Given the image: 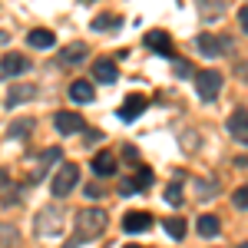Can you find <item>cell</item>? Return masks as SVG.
<instances>
[{"label":"cell","mask_w":248,"mask_h":248,"mask_svg":"<svg viewBox=\"0 0 248 248\" xmlns=\"http://www.w3.org/2000/svg\"><path fill=\"white\" fill-rule=\"evenodd\" d=\"M106 229V215L99 209H83L77 212V222H73V245H83V242H93L99 238Z\"/></svg>","instance_id":"obj_1"},{"label":"cell","mask_w":248,"mask_h":248,"mask_svg":"<svg viewBox=\"0 0 248 248\" xmlns=\"http://www.w3.org/2000/svg\"><path fill=\"white\" fill-rule=\"evenodd\" d=\"M79 182V169L77 162H63L60 166V172L53 175V182H50V192L57 195V199H66L70 192H73V186Z\"/></svg>","instance_id":"obj_2"},{"label":"cell","mask_w":248,"mask_h":248,"mask_svg":"<svg viewBox=\"0 0 248 248\" xmlns=\"http://www.w3.org/2000/svg\"><path fill=\"white\" fill-rule=\"evenodd\" d=\"M33 229H37V235H57V232L63 229V212H60L57 205L43 209L37 215V222H33Z\"/></svg>","instance_id":"obj_3"},{"label":"cell","mask_w":248,"mask_h":248,"mask_svg":"<svg viewBox=\"0 0 248 248\" xmlns=\"http://www.w3.org/2000/svg\"><path fill=\"white\" fill-rule=\"evenodd\" d=\"M195 90L202 99H215L218 90H222V73L218 70H202L199 77H195Z\"/></svg>","instance_id":"obj_4"},{"label":"cell","mask_w":248,"mask_h":248,"mask_svg":"<svg viewBox=\"0 0 248 248\" xmlns=\"http://www.w3.org/2000/svg\"><path fill=\"white\" fill-rule=\"evenodd\" d=\"M195 43H199V50H202L205 57H225V53L232 50V40L229 37H212V33H202Z\"/></svg>","instance_id":"obj_5"},{"label":"cell","mask_w":248,"mask_h":248,"mask_svg":"<svg viewBox=\"0 0 248 248\" xmlns=\"http://www.w3.org/2000/svg\"><path fill=\"white\" fill-rule=\"evenodd\" d=\"M142 109H146V96L133 93V96L123 99V106H119V119H123V123H133V119L142 116Z\"/></svg>","instance_id":"obj_6"},{"label":"cell","mask_w":248,"mask_h":248,"mask_svg":"<svg viewBox=\"0 0 248 248\" xmlns=\"http://www.w3.org/2000/svg\"><path fill=\"white\" fill-rule=\"evenodd\" d=\"M229 136L238 139L242 146H248V109H235L229 116Z\"/></svg>","instance_id":"obj_7"},{"label":"cell","mask_w":248,"mask_h":248,"mask_svg":"<svg viewBox=\"0 0 248 248\" xmlns=\"http://www.w3.org/2000/svg\"><path fill=\"white\" fill-rule=\"evenodd\" d=\"M146 46L155 50L159 57H172V40H169L166 30H149V33H146Z\"/></svg>","instance_id":"obj_8"},{"label":"cell","mask_w":248,"mask_h":248,"mask_svg":"<svg viewBox=\"0 0 248 248\" xmlns=\"http://www.w3.org/2000/svg\"><path fill=\"white\" fill-rule=\"evenodd\" d=\"M53 126H57L63 136H73V133H79V129H83V116H79V113H57Z\"/></svg>","instance_id":"obj_9"},{"label":"cell","mask_w":248,"mask_h":248,"mask_svg":"<svg viewBox=\"0 0 248 248\" xmlns=\"http://www.w3.org/2000/svg\"><path fill=\"white\" fill-rule=\"evenodd\" d=\"M27 66H30V63L20 57V53H7V57L0 60V77H20Z\"/></svg>","instance_id":"obj_10"},{"label":"cell","mask_w":248,"mask_h":248,"mask_svg":"<svg viewBox=\"0 0 248 248\" xmlns=\"http://www.w3.org/2000/svg\"><path fill=\"white\" fill-rule=\"evenodd\" d=\"M149 225H153V215H146V212H126V215H123V229L126 232H146L149 229Z\"/></svg>","instance_id":"obj_11"},{"label":"cell","mask_w":248,"mask_h":248,"mask_svg":"<svg viewBox=\"0 0 248 248\" xmlns=\"http://www.w3.org/2000/svg\"><path fill=\"white\" fill-rule=\"evenodd\" d=\"M93 77L99 79V83H106V86H109V83H116V77H119V70H116V63L113 60H96L93 63Z\"/></svg>","instance_id":"obj_12"},{"label":"cell","mask_w":248,"mask_h":248,"mask_svg":"<svg viewBox=\"0 0 248 248\" xmlns=\"http://www.w3.org/2000/svg\"><path fill=\"white\" fill-rule=\"evenodd\" d=\"M70 99H73V103H90V99H93V83L73 79V83H70Z\"/></svg>","instance_id":"obj_13"},{"label":"cell","mask_w":248,"mask_h":248,"mask_svg":"<svg viewBox=\"0 0 248 248\" xmlns=\"http://www.w3.org/2000/svg\"><path fill=\"white\" fill-rule=\"evenodd\" d=\"M27 43L37 46V50H50V46L57 43V37H53L50 30H30V33H27Z\"/></svg>","instance_id":"obj_14"},{"label":"cell","mask_w":248,"mask_h":248,"mask_svg":"<svg viewBox=\"0 0 248 248\" xmlns=\"http://www.w3.org/2000/svg\"><path fill=\"white\" fill-rule=\"evenodd\" d=\"M83 57H86V43H70V46L60 53V60H63L66 66H73V63H83Z\"/></svg>","instance_id":"obj_15"},{"label":"cell","mask_w":248,"mask_h":248,"mask_svg":"<svg viewBox=\"0 0 248 248\" xmlns=\"http://www.w3.org/2000/svg\"><path fill=\"white\" fill-rule=\"evenodd\" d=\"M93 172H96V175H113V172H116V159L109 153H99L93 159Z\"/></svg>","instance_id":"obj_16"},{"label":"cell","mask_w":248,"mask_h":248,"mask_svg":"<svg viewBox=\"0 0 248 248\" xmlns=\"http://www.w3.org/2000/svg\"><path fill=\"white\" fill-rule=\"evenodd\" d=\"M199 235H202V238L218 235V218H215V215H199Z\"/></svg>","instance_id":"obj_17"},{"label":"cell","mask_w":248,"mask_h":248,"mask_svg":"<svg viewBox=\"0 0 248 248\" xmlns=\"http://www.w3.org/2000/svg\"><path fill=\"white\" fill-rule=\"evenodd\" d=\"M119 23H123L119 17H113V14H103V17L93 20V30H109V27H119Z\"/></svg>","instance_id":"obj_18"},{"label":"cell","mask_w":248,"mask_h":248,"mask_svg":"<svg viewBox=\"0 0 248 248\" xmlns=\"http://www.w3.org/2000/svg\"><path fill=\"white\" fill-rule=\"evenodd\" d=\"M30 129H33V119H20V123H10V136H14V139L27 136Z\"/></svg>","instance_id":"obj_19"},{"label":"cell","mask_w":248,"mask_h":248,"mask_svg":"<svg viewBox=\"0 0 248 248\" xmlns=\"http://www.w3.org/2000/svg\"><path fill=\"white\" fill-rule=\"evenodd\" d=\"M166 232H169L172 238H182L186 235V222L182 218H166Z\"/></svg>","instance_id":"obj_20"},{"label":"cell","mask_w":248,"mask_h":248,"mask_svg":"<svg viewBox=\"0 0 248 248\" xmlns=\"http://www.w3.org/2000/svg\"><path fill=\"white\" fill-rule=\"evenodd\" d=\"M149 186H153V169H146V166H142V169H139V175H136V189L146 192Z\"/></svg>","instance_id":"obj_21"},{"label":"cell","mask_w":248,"mask_h":248,"mask_svg":"<svg viewBox=\"0 0 248 248\" xmlns=\"http://www.w3.org/2000/svg\"><path fill=\"white\" fill-rule=\"evenodd\" d=\"M166 202H169V205H179V202H182V189H179V182H172L169 189H166Z\"/></svg>","instance_id":"obj_22"},{"label":"cell","mask_w":248,"mask_h":248,"mask_svg":"<svg viewBox=\"0 0 248 248\" xmlns=\"http://www.w3.org/2000/svg\"><path fill=\"white\" fill-rule=\"evenodd\" d=\"M232 202H235L238 209H248V186H242V189H235V195H232Z\"/></svg>","instance_id":"obj_23"},{"label":"cell","mask_w":248,"mask_h":248,"mask_svg":"<svg viewBox=\"0 0 248 248\" xmlns=\"http://www.w3.org/2000/svg\"><path fill=\"white\" fill-rule=\"evenodd\" d=\"M27 96H33V90H30V86H23V90H14V93H10V99H7V103H10V106H17L20 99H27Z\"/></svg>","instance_id":"obj_24"},{"label":"cell","mask_w":248,"mask_h":248,"mask_svg":"<svg viewBox=\"0 0 248 248\" xmlns=\"http://www.w3.org/2000/svg\"><path fill=\"white\" fill-rule=\"evenodd\" d=\"M119 192H123V195H136V179H126V182H123V186H119Z\"/></svg>","instance_id":"obj_25"},{"label":"cell","mask_w":248,"mask_h":248,"mask_svg":"<svg viewBox=\"0 0 248 248\" xmlns=\"http://www.w3.org/2000/svg\"><path fill=\"white\" fill-rule=\"evenodd\" d=\"M0 238H7V248L14 245V238H17V232L14 229H7V225H3V229H0Z\"/></svg>","instance_id":"obj_26"},{"label":"cell","mask_w":248,"mask_h":248,"mask_svg":"<svg viewBox=\"0 0 248 248\" xmlns=\"http://www.w3.org/2000/svg\"><path fill=\"white\" fill-rule=\"evenodd\" d=\"M86 195H90V199H99V195H103V189H99L96 182H90V186H86Z\"/></svg>","instance_id":"obj_27"},{"label":"cell","mask_w":248,"mask_h":248,"mask_svg":"<svg viewBox=\"0 0 248 248\" xmlns=\"http://www.w3.org/2000/svg\"><path fill=\"white\" fill-rule=\"evenodd\" d=\"M238 23H242V30L248 33V7H242V10H238Z\"/></svg>","instance_id":"obj_28"},{"label":"cell","mask_w":248,"mask_h":248,"mask_svg":"<svg viewBox=\"0 0 248 248\" xmlns=\"http://www.w3.org/2000/svg\"><path fill=\"white\" fill-rule=\"evenodd\" d=\"M175 70H179V77H192V66H189V63H175Z\"/></svg>","instance_id":"obj_29"},{"label":"cell","mask_w":248,"mask_h":248,"mask_svg":"<svg viewBox=\"0 0 248 248\" xmlns=\"http://www.w3.org/2000/svg\"><path fill=\"white\" fill-rule=\"evenodd\" d=\"M96 139H103V133H96V129H90V133H86V142H90V146H93Z\"/></svg>","instance_id":"obj_30"},{"label":"cell","mask_w":248,"mask_h":248,"mask_svg":"<svg viewBox=\"0 0 248 248\" xmlns=\"http://www.w3.org/2000/svg\"><path fill=\"white\" fill-rule=\"evenodd\" d=\"M3 186H7V172L0 169V189H3Z\"/></svg>","instance_id":"obj_31"},{"label":"cell","mask_w":248,"mask_h":248,"mask_svg":"<svg viewBox=\"0 0 248 248\" xmlns=\"http://www.w3.org/2000/svg\"><path fill=\"white\" fill-rule=\"evenodd\" d=\"M126 248H142V245H126Z\"/></svg>","instance_id":"obj_32"},{"label":"cell","mask_w":248,"mask_h":248,"mask_svg":"<svg viewBox=\"0 0 248 248\" xmlns=\"http://www.w3.org/2000/svg\"><path fill=\"white\" fill-rule=\"evenodd\" d=\"M238 248H248V242H245V245H238Z\"/></svg>","instance_id":"obj_33"}]
</instances>
